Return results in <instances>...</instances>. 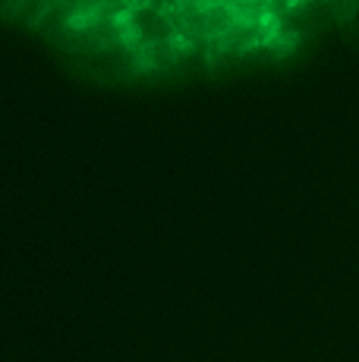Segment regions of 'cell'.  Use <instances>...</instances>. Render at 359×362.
Returning <instances> with one entry per match:
<instances>
[{"label": "cell", "instance_id": "5", "mask_svg": "<svg viewBox=\"0 0 359 362\" xmlns=\"http://www.w3.org/2000/svg\"><path fill=\"white\" fill-rule=\"evenodd\" d=\"M114 4H126V0H114ZM126 6H129V4H126Z\"/></svg>", "mask_w": 359, "mask_h": 362}, {"label": "cell", "instance_id": "4", "mask_svg": "<svg viewBox=\"0 0 359 362\" xmlns=\"http://www.w3.org/2000/svg\"><path fill=\"white\" fill-rule=\"evenodd\" d=\"M129 6H145V4H151V0H126Z\"/></svg>", "mask_w": 359, "mask_h": 362}, {"label": "cell", "instance_id": "3", "mask_svg": "<svg viewBox=\"0 0 359 362\" xmlns=\"http://www.w3.org/2000/svg\"><path fill=\"white\" fill-rule=\"evenodd\" d=\"M180 4H237L240 6V0H180Z\"/></svg>", "mask_w": 359, "mask_h": 362}, {"label": "cell", "instance_id": "2", "mask_svg": "<svg viewBox=\"0 0 359 362\" xmlns=\"http://www.w3.org/2000/svg\"><path fill=\"white\" fill-rule=\"evenodd\" d=\"M274 35V16H240L237 23L230 25L215 45H208L211 51H227V54H243V51H252V47H261L268 45Z\"/></svg>", "mask_w": 359, "mask_h": 362}, {"label": "cell", "instance_id": "1", "mask_svg": "<svg viewBox=\"0 0 359 362\" xmlns=\"http://www.w3.org/2000/svg\"><path fill=\"white\" fill-rule=\"evenodd\" d=\"M120 35H123V47L136 54L155 51V47H170V45H189L183 29H180L177 16L161 13L158 6L145 4V6H129L120 16Z\"/></svg>", "mask_w": 359, "mask_h": 362}]
</instances>
